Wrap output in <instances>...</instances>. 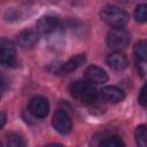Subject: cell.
<instances>
[{"instance_id": "obj_15", "label": "cell", "mask_w": 147, "mask_h": 147, "mask_svg": "<svg viewBox=\"0 0 147 147\" xmlns=\"http://www.w3.org/2000/svg\"><path fill=\"white\" fill-rule=\"evenodd\" d=\"M99 147H125V145L118 137L113 136V137H108L103 139L100 142Z\"/></svg>"}, {"instance_id": "obj_18", "label": "cell", "mask_w": 147, "mask_h": 147, "mask_svg": "<svg viewBox=\"0 0 147 147\" xmlns=\"http://www.w3.org/2000/svg\"><path fill=\"white\" fill-rule=\"evenodd\" d=\"M138 101H139V103H140L142 107H146V101H147V99H146V85H144V86L141 87V90H140V92H139Z\"/></svg>"}, {"instance_id": "obj_12", "label": "cell", "mask_w": 147, "mask_h": 147, "mask_svg": "<svg viewBox=\"0 0 147 147\" xmlns=\"http://www.w3.org/2000/svg\"><path fill=\"white\" fill-rule=\"evenodd\" d=\"M107 64L114 70H123L127 67V59L119 52L110 53L107 57Z\"/></svg>"}, {"instance_id": "obj_17", "label": "cell", "mask_w": 147, "mask_h": 147, "mask_svg": "<svg viewBox=\"0 0 147 147\" xmlns=\"http://www.w3.org/2000/svg\"><path fill=\"white\" fill-rule=\"evenodd\" d=\"M6 147H26V145H25L24 140L20 136L11 134V136H9V138L7 140Z\"/></svg>"}, {"instance_id": "obj_21", "label": "cell", "mask_w": 147, "mask_h": 147, "mask_svg": "<svg viewBox=\"0 0 147 147\" xmlns=\"http://www.w3.org/2000/svg\"><path fill=\"white\" fill-rule=\"evenodd\" d=\"M0 147H2V145H1V141H0Z\"/></svg>"}, {"instance_id": "obj_20", "label": "cell", "mask_w": 147, "mask_h": 147, "mask_svg": "<svg viewBox=\"0 0 147 147\" xmlns=\"http://www.w3.org/2000/svg\"><path fill=\"white\" fill-rule=\"evenodd\" d=\"M45 147H62V146L59 145V144H49V145H47V146H45Z\"/></svg>"}, {"instance_id": "obj_1", "label": "cell", "mask_w": 147, "mask_h": 147, "mask_svg": "<svg viewBox=\"0 0 147 147\" xmlns=\"http://www.w3.org/2000/svg\"><path fill=\"white\" fill-rule=\"evenodd\" d=\"M70 93L74 99L84 105H91L95 102L98 98L96 90L91 83L85 80H76L70 85Z\"/></svg>"}, {"instance_id": "obj_2", "label": "cell", "mask_w": 147, "mask_h": 147, "mask_svg": "<svg viewBox=\"0 0 147 147\" xmlns=\"http://www.w3.org/2000/svg\"><path fill=\"white\" fill-rule=\"evenodd\" d=\"M100 17L105 23L113 28H123L129 21L127 13L114 5L105 6L100 11Z\"/></svg>"}, {"instance_id": "obj_14", "label": "cell", "mask_w": 147, "mask_h": 147, "mask_svg": "<svg viewBox=\"0 0 147 147\" xmlns=\"http://www.w3.org/2000/svg\"><path fill=\"white\" fill-rule=\"evenodd\" d=\"M136 142L138 147H147V129L146 125H139L134 132Z\"/></svg>"}, {"instance_id": "obj_8", "label": "cell", "mask_w": 147, "mask_h": 147, "mask_svg": "<svg viewBox=\"0 0 147 147\" xmlns=\"http://www.w3.org/2000/svg\"><path fill=\"white\" fill-rule=\"evenodd\" d=\"M85 77L91 84H103L108 80L107 72L98 65L87 67L85 70Z\"/></svg>"}, {"instance_id": "obj_10", "label": "cell", "mask_w": 147, "mask_h": 147, "mask_svg": "<svg viewBox=\"0 0 147 147\" xmlns=\"http://www.w3.org/2000/svg\"><path fill=\"white\" fill-rule=\"evenodd\" d=\"M38 32L33 30H24L21 33H18L16 40L18 46L22 48H30L33 47L38 41Z\"/></svg>"}, {"instance_id": "obj_19", "label": "cell", "mask_w": 147, "mask_h": 147, "mask_svg": "<svg viewBox=\"0 0 147 147\" xmlns=\"http://www.w3.org/2000/svg\"><path fill=\"white\" fill-rule=\"evenodd\" d=\"M6 121H7V116L3 111H0V129L5 126L6 124Z\"/></svg>"}, {"instance_id": "obj_6", "label": "cell", "mask_w": 147, "mask_h": 147, "mask_svg": "<svg viewBox=\"0 0 147 147\" xmlns=\"http://www.w3.org/2000/svg\"><path fill=\"white\" fill-rule=\"evenodd\" d=\"M49 110V105L44 96H33L29 102V111L38 118H44L47 116Z\"/></svg>"}, {"instance_id": "obj_4", "label": "cell", "mask_w": 147, "mask_h": 147, "mask_svg": "<svg viewBox=\"0 0 147 147\" xmlns=\"http://www.w3.org/2000/svg\"><path fill=\"white\" fill-rule=\"evenodd\" d=\"M16 63V49L14 44L6 39L0 38V64L11 67Z\"/></svg>"}, {"instance_id": "obj_11", "label": "cell", "mask_w": 147, "mask_h": 147, "mask_svg": "<svg viewBox=\"0 0 147 147\" xmlns=\"http://www.w3.org/2000/svg\"><path fill=\"white\" fill-rule=\"evenodd\" d=\"M101 95L103 96L105 100H107L109 102H113V103L121 102L125 98V94H124L123 90L117 87V86H113V85L103 87L101 90Z\"/></svg>"}, {"instance_id": "obj_13", "label": "cell", "mask_w": 147, "mask_h": 147, "mask_svg": "<svg viewBox=\"0 0 147 147\" xmlns=\"http://www.w3.org/2000/svg\"><path fill=\"white\" fill-rule=\"evenodd\" d=\"M85 62V55L84 54H77L72 57H70L67 62H64L61 68L59 69V72L62 74H69L71 71H75L77 68H79Z\"/></svg>"}, {"instance_id": "obj_16", "label": "cell", "mask_w": 147, "mask_h": 147, "mask_svg": "<svg viewBox=\"0 0 147 147\" xmlns=\"http://www.w3.org/2000/svg\"><path fill=\"white\" fill-rule=\"evenodd\" d=\"M134 17H136L137 22L144 23L147 20V5H145V3L138 5L134 10Z\"/></svg>"}, {"instance_id": "obj_22", "label": "cell", "mask_w": 147, "mask_h": 147, "mask_svg": "<svg viewBox=\"0 0 147 147\" xmlns=\"http://www.w3.org/2000/svg\"><path fill=\"white\" fill-rule=\"evenodd\" d=\"M0 98H1V93H0Z\"/></svg>"}, {"instance_id": "obj_5", "label": "cell", "mask_w": 147, "mask_h": 147, "mask_svg": "<svg viewBox=\"0 0 147 147\" xmlns=\"http://www.w3.org/2000/svg\"><path fill=\"white\" fill-rule=\"evenodd\" d=\"M53 126L54 129L60 132L61 134H67L71 131V127H72V122H71V118L70 116L64 111V110H56L53 115Z\"/></svg>"}, {"instance_id": "obj_7", "label": "cell", "mask_w": 147, "mask_h": 147, "mask_svg": "<svg viewBox=\"0 0 147 147\" xmlns=\"http://www.w3.org/2000/svg\"><path fill=\"white\" fill-rule=\"evenodd\" d=\"M134 55H136V63L140 75L144 77L146 74V61H147V44L146 41L141 40L134 45Z\"/></svg>"}, {"instance_id": "obj_9", "label": "cell", "mask_w": 147, "mask_h": 147, "mask_svg": "<svg viewBox=\"0 0 147 147\" xmlns=\"http://www.w3.org/2000/svg\"><path fill=\"white\" fill-rule=\"evenodd\" d=\"M59 24H60V22H59L57 17L48 15V16L40 17L36 23V28L39 33L47 34V33H51L52 31H54L59 26Z\"/></svg>"}, {"instance_id": "obj_3", "label": "cell", "mask_w": 147, "mask_h": 147, "mask_svg": "<svg viewBox=\"0 0 147 147\" xmlns=\"http://www.w3.org/2000/svg\"><path fill=\"white\" fill-rule=\"evenodd\" d=\"M107 45L113 49H123L130 42V33L123 28H113L106 38Z\"/></svg>"}]
</instances>
